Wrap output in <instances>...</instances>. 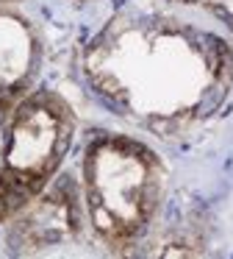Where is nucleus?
<instances>
[{"mask_svg":"<svg viewBox=\"0 0 233 259\" xmlns=\"http://www.w3.org/2000/svg\"><path fill=\"white\" fill-rule=\"evenodd\" d=\"M83 75L122 117L164 140L219 112L233 87L222 34L161 6H131L83 51Z\"/></svg>","mask_w":233,"mask_h":259,"instance_id":"1","label":"nucleus"},{"mask_svg":"<svg viewBox=\"0 0 233 259\" xmlns=\"http://www.w3.org/2000/svg\"><path fill=\"white\" fill-rule=\"evenodd\" d=\"M164 195V167L153 148L133 137L100 134L83 148L81 198L94 234L128 248L147 234Z\"/></svg>","mask_w":233,"mask_h":259,"instance_id":"2","label":"nucleus"},{"mask_svg":"<svg viewBox=\"0 0 233 259\" xmlns=\"http://www.w3.org/2000/svg\"><path fill=\"white\" fill-rule=\"evenodd\" d=\"M75 137V117L55 92H31L11 106L0 142V170L28 195L53 181Z\"/></svg>","mask_w":233,"mask_h":259,"instance_id":"3","label":"nucleus"},{"mask_svg":"<svg viewBox=\"0 0 233 259\" xmlns=\"http://www.w3.org/2000/svg\"><path fill=\"white\" fill-rule=\"evenodd\" d=\"M83 198L70 179L47 184L9 220V248L20 256L50 253L53 248L75 242L83 229Z\"/></svg>","mask_w":233,"mask_h":259,"instance_id":"4","label":"nucleus"},{"mask_svg":"<svg viewBox=\"0 0 233 259\" xmlns=\"http://www.w3.org/2000/svg\"><path fill=\"white\" fill-rule=\"evenodd\" d=\"M39 62L42 48L33 25L20 12L0 6V109H11L31 95Z\"/></svg>","mask_w":233,"mask_h":259,"instance_id":"5","label":"nucleus"},{"mask_svg":"<svg viewBox=\"0 0 233 259\" xmlns=\"http://www.w3.org/2000/svg\"><path fill=\"white\" fill-rule=\"evenodd\" d=\"M33 195H28L9 173L0 170V226H6Z\"/></svg>","mask_w":233,"mask_h":259,"instance_id":"6","label":"nucleus"},{"mask_svg":"<svg viewBox=\"0 0 233 259\" xmlns=\"http://www.w3.org/2000/svg\"><path fill=\"white\" fill-rule=\"evenodd\" d=\"M166 3H181V6H194L214 14L222 25L233 31V0H166Z\"/></svg>","mask_w":233,"mask_h":259,"instance_id":"7","label":"nucleus"},{"mask_svg":"<svg viewBox=\"0 0 233 259\" xmlns=\"http://www.w3.org/2000/svg\"><path fill=\"white\" fill-rule=\"evenodd\" d=\"M0 112H3V109H0Z\"/></svg>","mask_w":233,"mask_h":259,"instance_id":"8","label":"nucleus"}]
</instances>
